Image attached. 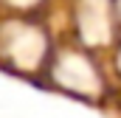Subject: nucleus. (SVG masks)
<instances>
[{
  "instance_id": "obj_1",
  "label": "nucleus",
  "mask_w": 121,
  "mask_h": 118,
  "mask_svg": "<svg viewBox=\"0 0 121 118\" xmlns=\"http://www.w3.org/2000/svg\"><path fill=\"white\" fill-rule=\"evenodd\" d=\"M118 65H121V56H118Z\"/></svg>"
}]
</instances>
